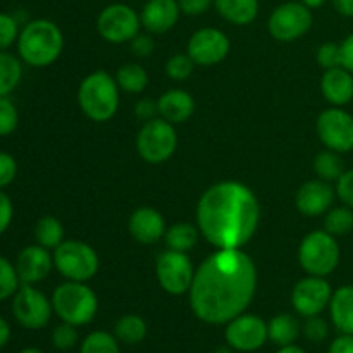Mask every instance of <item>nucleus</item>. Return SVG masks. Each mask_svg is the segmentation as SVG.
Listing matches in <instances>:
<instances>
[{
  "label": "nucleus",
  "mask_w": 353,
  "mask_h": 353,
  "mask_svg": "<svg viewBox=\"0 0 353 353\" xmlns=\"http://www.w3.org/2000/svg\"><path fill=\"white\" fill-rule=\"evenodd\" d=\"M257 268L241 248H217L200 264L190 288V307L202 323L226 326L243 314L257 292Z\"/></svg>",
  "instance_id": "1"
},
{
  "label": "nucleus",
  "mask_w": 353,
  "mask_h": 353,
  "mask_svg": "<svg viewBox=\"0 0 353 353\" xmlns=\"http://www.w3.org/2000/svg\"><path fill=\"white\" fill-rule=\"evenodd\" d=\"M259 223L261 203L243 183H216L196 205L199 231L216 248H241L252 240Z\"/></svg>",
  "instance_id": "2"
},
{
  "label": "nucleus",
  "mask_w": 353,
  "mask_h": 353,
  "mask_svg": "<svg viewBox=\"0 0 353 353\" xmlns=\"http://www.w3.org/2000/svg\"><path fill=\"white\" fill-rule=\"evenodd\" d=\"M17 54L31 68L54 64L64 48V34L50 19H33L24 24L17 37Z\"/></svg>",
  "instance_id": "3"
},
{
  "label": "nucleus",
  "mask_w": 353,
  "mask_h": 353,
  "mask_svg": "<svg viewBox=\"0 0 353 353\" xmlns=\"http://www.w3.org/2000/svg\"><path fill=\"white\" fill-rule=\"evenodd\" d=\"M119 85L105 71L86 76L78 88V103L83 114L95 123H105L119 107Z\"/></svg>",
  "instance_id": "4"
},
{
  "label": "nucleus",
  "mask_w": 353,
  "mask_h": 353,
  "mask_svg": "<svg viewBox=\"0 0 353 353\" xmlns=\"http://www.w3.org/2000/svg\"><path fill=\"white\" fill-rule=\"evenodd\" d=\"M54 314L62 323L72 326H86L92 323L99 310V299L95 292L85 283L68 281L59 285L52 293Z\"/></svg>",
  "instance_id": "5"
},
{
  "label": "nucleus",
  "mask_w": 353,
  "mask_h": 353,
  "mask_svg": "<svg viewBox=\"0 0 353 353\" xmlns=\"http://www.w3.org/2000/svg\"><path fill=\"white\" fill-rule=\"evenodd\" d=\"M340 257L341 250L336 236L326 230L309 233L299 247V262L309 276L326 278L338 268Z\"/></svg>",
  "instance_id": "6"
},
{
  "label": "nucleus",
  "mask_w": 353,
  "mask_h": 353,
  "mask_svg": "<svg viewBox=\"0 0 353 353\" xmlns=\"http://www.w3.org/2000/svg\"><path fill=\"white\" fill-rule=\"evenodd\" d=\"M99 255L85 241L64 240L54 250V268L68 281H90L99 272Z\"/></svg>",
  "instance_id": "7"
},
{
  "label": "nucleus",
  "mask_w": 353,
  "mask_h": 353,
  "mask_svg": "<svg viewBox=\"0 0 353 353\" xmlns=\"http://www.w3.org/2000/svg\"><path fill=\"white\" fill-rule=\"evenodd\" d=\"M178 148L174 126L165 119H150L143 124L137 137V150L148 164H162Z\"/></svg>",
  "instance_id": "8"
},
{
  "label": "nucleus",
  "mask_w": 353,
  "mask_h": 353,
  "mask_svg": "<svg viewBox=\"0 0 353 353\" xmlns=\"http://www.w3.org/2000/svg\"><path fill=\"white\" fill-rule=\"evenodd\" d=\"M12 316L24 330H43L52 319V300L33 285H21L12 296Z\"/></svg>",
  "instance_id": "9"
},
{
  "label": "nucleus",
  "mask_w": 353,
  "mask_h": 353,
  "mask_svg": "<svg viewBox=\"0 0 353 353\" xmlns=\"http://www.w3.org/2000/svg\"><path fill=\"white\" fill-rule=\"evenodd\" d=\"M140 14L126 3H110L97 17V31L109 43H126L140 33Z\"/></svg>",
  "instance_id": "10"
},
{
  "label": "nucleus",
  "mask_w": 353,
  "mask_h": 353,
  "mask_svg": "<svg viewBox=\"0 0 353 353\" xmlns=\"http://www.w3.org/2000/svg\"><path fill=\"white\" fill-rule=\"evenodd\" d=\"M312 9L299 2H285L276 7L268 21L271 37L278 41H295L312 28Z\"/></svg>",
  "instance_id": "11"
},
{
  "label": "nucleus",
  "mask_w": 353,
  "mask_h": 353,
  "mask_svg": "<svg viewBox=\"0 0 353 353\" xmlns=\"http://www.w3.org/2000/svg\"><path fill=\"white\" fill-rule=\"evenodd\" d=\"M316 131L330 150L348 154L353 150V116L341 107H331L317 117Z\"/></svg>",
  "instance_id": "12"
},
{
  "label": "nucleus",
  "mask_w": 353,
  "mask_h": 353,
  "mask_svg": "<svg viewBox=\"0 0 353 353\" xmlns=\"http://www.w3.org/2000/svg\"><path fill=\"white\" fill-rule=\"evenodd\" d=\"M155 272H157L159 285L169 295L188 293L190 288H192L193 276H195V269H193L188 255L174 250L162 252L159 255Z\"/></svg>",
  "instance_id": "13"
},
{
  "label": "nucleus",
  "mask_w": 353,
  "mask_h": 353,
  "mask_svg": "<svg viewBox=\"0 0 353 353\" xmlns=\"http://www.w3.org/2000/svg\"><path fill=\"white\" fill-rule=\"evenodd\" d=\"M224 338L234 352H257L269 341L268 323L255 314L243 312L226 324Z\"/></svg>",
  "instance_id": "14"
},
{
  "label": "nucleus",
  "mask_w": 353,
  "mask_h": 353,
  "mask_svg": "<svg viewBox=\"0 0 353 353\" xmlns=\"http://www.w3.org/2000/svg\"><path fill=\"white\" fill-rule=\"evenodd\" d=\"M333 288L326 278L307 276L300 279L292 292V303L296 314L302 317L321 316L330 307Z\"/></svg>",
  "instance_id": "15"
},
{
  "label": "nucleus",
  "mask_w": 353,
  "mask_h": 353,
  "mask_svg": "<svg viewBox=\"0 0 353 353\" xmlns=\"http://www.w3.org/2000/svg\"><path fill=\"white\" fill-rule=\"evenodd\" d=\"M230 38L217 28H202L192 34L186 54L199 65H214L223 62L230 54Z\"/></svg>",
  "instance_id": "16"
},
{
  "label": "nucleus",
  "mask_w": 353,
  "mask_h": 353,
  "mask_svg": "<svg viewBox=\"0 0 353 353\" xmlns=\"http://www.w3.org/2000/svg\"><path fill=\"white\" fill-rule=\"evenodd\" d=\"M14 265L21 285H37L50 274L54 268V257L50 255V250L41 245H28L17 254Z\"/></svg>",
  "instance_id": "17"
},
{
  "label": "nucleus",
  "mask_w": 353,
  "mask_h": 353,
  "mask_svg": "<svg viewBox=\"0 0 353 353\" xmlns=\"http://www.w3.org/2000/svg\"><path fill=\"white\" fill-rule=\"evenodd\" d=\"M336 199V188L324 179H312L303 183L295 196V205L299 212L307 217L323 216L333 207Z\"/></svg>",
  "instance_id": "18"
},
{
  "label": "nucleus",
  "mask_w": 353,
  "mask_h": 353,
  "mask_svg": "<svg viewBox=\"0 0 353 353\" xmlns=\"http://www.w3.org/2000/svg\"><path fill=\"white\" fill-rule=\"evenodd\" d=\"M181 9L178 0H147L140 14L141 26L154 34L171 31L178 24Z\"/></svg>",
  "instance_id": "19"
},
{
  "label": "nucleus",
  "mask_w": 353,
  "mask_h": 353,
  "mask_svg": "<svg viewBox=\"0 0 353 353\" xmlns=\"http://www.w3.org/2000/svg\"><path fill=\"white\" fill-rule=\"evenodd\" d=\"M130 233L143 245L157 243L165 234V221L159 210L152 207H140L130 217Z\"/></svg>",
  "instance_id": "20"
},
{
  "label": "nucleus",
  "mask_w": 353,
  "mask_h": 353,
  "mask_svg": "<svg viewBox=\"0 0 353 353\" xmlns=\"http://www.w3.org/2000/svg\"><path fill=\"white\" fill-rule=\"evenodd\" d=\"M321 92L334 107H343L353 100V72L343 65L326 69L321 78Z\"/></svg>",
  "instance_id": "21"
},
{
  "label": "nucleus",
  "mask_w": 353,
  "mask_h": 353,
  "mask_svg": "<svg viewBox=\"0 0 353 353\" xmlns=\"http://www.w3.org/2000/svg\"><path fill=\"white\" fill-rule=\"evenodd\" d=\"M157 109L162 119L171 124H181L188 121L195 112V100L185 90H169L157 100Z\"/></svg>",
  "instance_id": "22"
},
{
  "label": "nucleus",
  "mask_w": 353,
  "mask_h": 353,
  "mask_svg": "<svg viewBox=\"0 0 353 353\" xmlns=\"http://www.w3.org/2000/svg\"><path fill=\"white\" fill-rule=\"evenodd\" d=\"M327 309L338 333L353 334V285H345L333 292Z\"/></svg>",
  "instance_id": "23"
},
{
  "label": "nucleus",
  "mask_w": 353,
  "mask_h": 353,
  "mask_svg": "<svg viewBox=\"0 0 353 353\" xmlns=\"http://www.w3.org/2000/svg\"><path fill=\"white\" fill-rule=\"evenodd\" d=\"M214 7L224 21L245 26L257 19L259 0H214Z\"/></svg>",
  "instance_id": "24"
},
{
  "label": "nucleus",
  "mask_w": 353,
  "mask_h": 353,
  "mask_svg": "<svg viewBox=\"0 0 353 353\" xmlns=\"http://www.w3.org/2000/svg\"><path fill=\"white\" fill-rule=\"evenodd\" d=\"M300 334H302V326L292 314H278L268 323L269 341L278 347L293 345Z\"/></svg>",
  "instance_id": "25"
},
{
  "label": "nucleus",
  "mask_w": 353,
  "mask_h": 353,
  "mask_svg": "<svg viewBox=\"0 0 353 353\" xmlns=\"http://www.w3.org/2000/svg\"><path fill=\"white\" fill-rule=\"evenodd\" d=\"M148 326L143 317L137 314H128L117 319L114 326V336L119 340V343L124 345H138L147 338Z\"/></svg>",
  "instance_id": "26"
},
{
  "label": "nucleus",
  "mask_w": 353,
  "mask_h": 353,
  "mask_svg": "<svg viewBox=\"0 0 353 353\" xmlns=\"http://www.w3.org/2000/svg\"><path fill=\"white\" fill-rule=\"evenodd\" d=\"M21 59L9 52H0V97H9L23 78Z\"/></svg>",
  "instance_id": "27"
},
{
  "label": "nucleus",
  "mask_w": 353,
  "mask_h": 353,
  "mask_svg": "<svg viewBox=\"0 0 353 353\" xmlns=\"http://www.w3.org/2000/svg\"><path fill=\"white\" fill-rule=\"evenodd\" d=\"M34 240L47 250H55L64 241V226L54 216H43L34 224Z\"/></svg>",
  "instance_id": "28"
},
{
  "label": "nucleus",
  "mask_w": 353,
  "mask_h": 353,
  "mask_svg": "<svg viewBox=\"0 0 353 353\" xmlns=\"http://www.w3.org/2000/svg\"><path fill=\"white\" fill-rule=\"evenodd\" d=\"M164 240L169 250L186 254V252L192 250L196 245V241H199V230H196L193 224L188 223L172 224L169 230H165Z\"/></svg>",
  "instance_id": "29"
},
{
  "label": "nucleus",
  "mask_w": 353,
  "mask_h": 353,
  "mask_svg": "<svg viewBox=\"0 0 353 353\" xmlns=\"http://www.w3.org/2000/svg\"><path fill=\"white\" fill-rule=\"evenodd\" d=\"M314 171L319 176V179H324L327 183H336L345 172L343 159L340 154L334 150H324L319 152L314 159Z\"/></svg>",
  "instance_id": "30"
},
{
  "label": "nucleus",
  "mask_w": 353,
  "mask_h": 353,
  "mask_svg": "<svg viewBox=\"0 0 353 353\" xmlns=\"http://www.w3.org/2000/svg\"><path fill=\"white\" fill-rule=\"evenodd\" d=\"M116 81L119 88L126 93H141L148 86V72L141 65L128 62L117 69Z\"/></svg>",
  "instance_id": "31"
},
{
  "label": "nucleus",
  "mask_w": 353,
  "mask_h": 353,
  "mask_svg": "<svg viewBox=\"0 0 353 353\" xmlns=\"http://www.w3.org/2000/svg\"><path fill=\"white\" fill-rule=\"evenodd\" d=\"M324 230L333 236H345L353 231V209L348 205L331 207L324 214Z\"/></svg>",
  "instance_id": "32"
},
{
  "label": "nucleus",
  "mask_w": 353,
  "mask_h": 353,
  "mask_svg": "<svg viewBox=\"0 0 353 353\" xmlns=\"http://www.w3.org/2000/svg\"><path fill=\"white\" fill-rule=\"evenodd\" d=\"M79 353H121L119 340L107 331H93L81 341Z\"/></svg>",
  "instance_id": "33"
},
{
  "label": "nucleus",
  "mask_w": 353,
  "mask_h": 353,
  "mask_svg": "<svg viewBox=\"0 0 353 353\" xmlns=\"http://www.w3.org/2000/svg\"><path fill=\"white\" fill-rule=\"evenodd\" d=\"M19 286L21 279L17 276L16 265L9 259L0 255V302L12 299Z\"/></svg>",
  "instance_id": "34"
},
{
  "label": "nucleus",
  "mask_w": 353,
  "mask_h": 353,
  "mask_svg": "<svg viewBox=\"0 0 353 353\" xmlns=\"http://www.w3.org/2000/svg\"><path fill=\"white\" fill-rule=\"evenodd\" d=\"M50 340L54 348H57V350H71V348H74L79 341L78 327L68 323H61L59 326L54 327Z\"/></svg>",
  "instance_id": "35"
},
{
  "label": "nucleus",
  "mask_w": 353,
  "mask_h": 353,
  "mask_svg": "<svg viewBox=\"0 0 353 353\" xmlns=\"http://www.w3.org/2000/svg\"><path fill=\"white\" fill-rule=\"evenodd\" d=\"M19 112L9 97H0V137H9L17 130Z\"/></svg>",
  "instance_id": "36"
},
{
  "label": "nucleus",
  "mask_w": 353,
  "mask_h": 353,
  "mask_svg": "<svg viewBox=\"0 0 353 353\" xmlns=\"http://www.w3.org/2000/svg\"><path fill=\"white\" fill-rule=\"evenodd\" d=\"M193 65L195 62L188 54H174L165 64V72L172 81H186L192 76Z\"/></svg>",
  "instance_id": "37"
},
{
  "label": "nucleus",
  "mask_w": 353,
  "mask_h": 353,
  "mask_svg": "<svg viewBox=\"0 0 353 353\" xmlns=\"http://www.w3.org/2000/svg\"><path fill=\"white\" fill-rule=\"evenodd\" d=\"M19 31V23L12 14L0 12V52L9 50L16 43Z\"/></svg>",
  "instance_id": "38"
},
{
  "label": "nucleus",
  "mask_w": 353,
  "mask_h": 353,
  "mask_svg": "<svg viewBox=\"0 0 353 353\" xmlns=\"http://www.w3.org/2000/svg\"><path fill=\"white\" fill-rule=\"evenodd\" d=\"M302 334L310 343H323L330 336V324L321 316L307 317L302 326Z\"/></svg>",
  "instance_id": "39"
},
{
  "label": "nucleus",
  "mask_w": 353,
  "mask_h": 353,
  "mask_svg": "<svg viewBox=\"0 0 353 353\" xmlns=\"http://www.w3.org/2000/svg\"><path fill=\"white\" fill-rule=\"evenodd\" d=\"M317 62H319V65L324 69V71H326V69L340 68L341 65L340 43L326 41V43L321 45V47L317 48Z\"/></svg>",
  "instance_id": "40"
},
{
  "label": "nucleus",
  "mask_w": 353,
  "mask_h": 353,
  "mask_svg": "<svg viewBox=\"0 0 353 353\" xmlns=\"http://www.w3.org/2000/svg\"><path fill=\"white\" fill-rule=\"evenodd\" d=\"M17 176V161L14 155L0 152V190L7 188Z\"/></svg>",
  "instance_id": "41"
},
{
  "label": "nucleus",
  "mask_w": 353,
  "mask_h": 353,
  "mask_svg": "<svg viewBox=\"0 0 353 353\" xmlns=\"http://www.w3.org/2000/svg\"><path fill=\"white\" fill-rule=\"evenodd\" d=\"M336 196L353 209V169H348L336 181Z\"/></svg>",
  "instance_id": "42"
},
{
  "label": "nucleus",
  "mask_w": 353,
  "mask_h": 353,
  "mask_svg": "<svg viewBox=\"0 0 353 353\" xmlns=\"http://www.w3.org/2000/svg\"><path fill=\"white\" fill-rule=\"evenodd\" d=\"M14 217V205L10 196L3 190H0V236L9 230Z\"/></svg>",
  "instance_id": "43"
},
{
  "label": "nucleus",
  "mask_w": 353,
  "mask_h": 353,
  "mask_svg": "<svg viewBox=\"0 0 353 353\" xmlns=\"http://www.w3.org/2000/svg\"><path fill=\"white\" fill-rule=\"evenodd\" d=\"M178 3L181 14H186V16H202L214 6V0H178Z\"/></svg>",
  "instance_id": "44"
},
{
  "label": "nucleus",
  "mask_w": 353,
  "mask_h": 353,
  "mask_svg": "<svg viewBox=\"0 0 353 353\" xmlns=\"http://www.w3.org/2000/svg\"><path fill=\"white\" fill-rule=\"evenodd\" d=\"M130 45L131 50H133V54L137 55V57H148V55H152V52H154L155 48L154 38L141 33H138L137 37L130 41Z\"/></svg>",
  "instance_id": "45"
},
{
  "label": "nucleus",
  "mask_w": 353,
  "mask_h": 353,
  "mask_svg": "<svg viewBox=\"0 0 353 353\" xmlns=\"http://www.w3.org/2000/svg\"><path fill=\"white\" fill-rule=\"evenodd\" d=\"M134 114H137L140 119H143L145 123L150 119H155V114H159L157 102H152V100L143 99L134 105Z\"/></svg>",
  "instance_id": "46"
},
{
  "label": "nucleus",
  "mask_w": 353,
  "mask_h": 353,
  "mask_svg": "<svg viewBox=\"0 0 353 353\" xmlns=\"http://www.w3.org/2000/svg\"><path fill=\"white\" fill-rule=\"evenodd\" d=\"M327 353H353V334L340 333V336L330 343Z\"/></svg>",
  "instance_id": "47"
},
{
  "label": "nucleus",
  "mask_w": 353,
  "mask_h": 353,
  "mask_svg": "<svg viewBox=\"0 0 353 353\" xmlns=\"http://www.w3.org/2000/svg\"><path fill=\"white\" fill-rule=\"evenodd\" d=\"M341 48V65L353 72V33L348 34L340 43Z\"/></svg>",
  "instance_id": "48"
},
{
  "label": "nucleus",
  "mask_w": 353,
  "mask_h": 353,
  "mask_svg": "<svg viewBox=\"0 0 353 353\" xmlns=\"http://www.w3.org/2000/svg\"><path fill=\"white\" fill-rule=\"evenodd\" d=\"M334 10L343 17H353V0H331Z\"/></svg>",
  "instance_id": "49"
},
{
  "label": "nucleus",
  "mask_w": 353,
  "mask_h": 353,
  "mask_svg": "<svg viewBox=\"0 0 353 353\" xmlns=\"http://www.w3.org/2000/svg\"><path fill=\"white\" fill-rule=\"evenodd\" d=\"M10 340V326L2 316H0V350L9 343Z\"/></svg>",
  "instance_id": "50"
},
{
  "label": "nucleus",
  "mask_w": 353,
  "mask_h": 353,
  "mask_svg": "<svg viewBox=\"0 0 353 353\" xmlns=\"http://www.w3.org/2000/svg\"><path fill=\"white\" fill-rule=\"evenodd\" d=\"M276 353H307L303 350L302 347H299V345H286V347H279V350Z\"/></svg>",
  "instance_id": "51"
},
{
  "label": "nucleus",
  "mask_w": 353,
  "mask_h": 353,
  "mask_svg": "<svg viewBox=\"0 0 353 353\" xmlns=\"http://www.w3.org/2000/svg\"><path fill=\"white\" fill-rule=\"evenodd\" d=\"M300 2L305 3L309 9H319V7H323L327 0H300Z\"/></svg>",
  "instance_id": "52"
},
{
  "label": "nucleus",
  "mask_w": 353,
  "mask_h": 353,
  "mask_svg": "<svg viewBox=\"0 0 353 353\" xmlns=\"http://www.w3.org/2000/svg\"><path fill=\"white\" fill-rule=\"evenodd\" d=\"M212 353H234V350H233V348L228 347V345H226V347H217L216 350H214Z\"/></svg>",
  "instance_id": "53"
},
{
  "label": "nucleus",
  "mask_w": 353,
  "mask_h": 353,
  "mask_svg": "<svg viewBox=\"0 0 353 353\" xmlns=\"http://www.w3.org/2000/svg\"><path fill=\"white\" fill-rule=\"evenodd\" d=\"M19 353H43L40 350V348H34V347H28V348H23Z\"/></svg>",
  "instance_id": "54"
}]
</instances>
